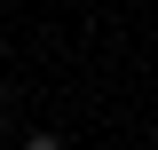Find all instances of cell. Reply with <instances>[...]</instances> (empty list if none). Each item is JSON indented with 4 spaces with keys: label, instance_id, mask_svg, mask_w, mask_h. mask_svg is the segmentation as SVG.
Returning a JSON list of instances; mask_svg holds the SVG:
<instances>
[{
    "label": "cell",
    "instance_id": "1",
    "mask_svg": "<svg viewBox=\"0 0 158 150\" xmlns=\"http://www.w3.org/2000/svg\"><path fill=\"white\" fill-rule=\"evenodd\" d=\"M16 150H63V142H56V134H24Z\"/></svg>",
    "mask_w": 158,
    "mask_h": 150
}]
</instances>
